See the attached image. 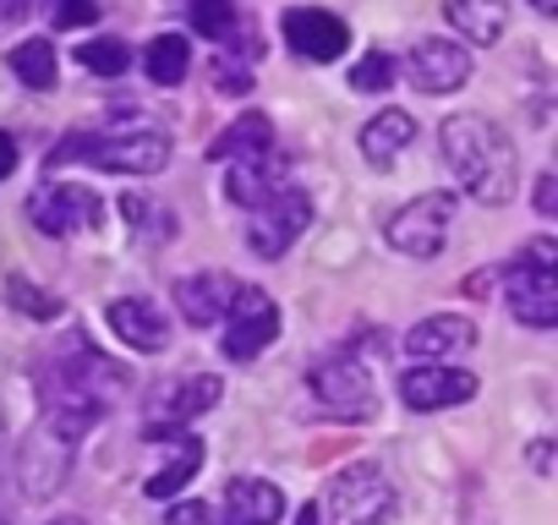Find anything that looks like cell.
Returning a JSON list of instances; mask_svg holds the SVG:
<instances>
[{
  "instance_id": "cell-1",
  "label": "cell",
  "mask_w": 558,
  "mask_h": 525,
  "mask_svg": "<svg viewBox=\"0 0 558 525\" xmlns=\"http://www.w3.org/2000/svg\"><path fill=\"white\" fill-rule=\"evenodd\" d=\"M438 137H444L449 170L476 203L498 208L514 197V143L504 137V126H493L487 115H449Z\"/></svg>"
},
{
  "instance_id": "cell-2",
  "label": "cell",
  "mask_w": 558,
  "mask_h": 525,
  "mask_svg": "<svg viewBox=\"0 0 558 525\" xmlns=\"http://www.w3.org/2000/svg\"><path fill=\"white\" fill-rule=\"evenodd\" d=\"M94 164V170H110V175H154L165 170L170 159V137L154 132V126H137V132H88V137H66L50 148V170L61 164Z\"/></svg>"
},
{
  "instance_id": "cell-3",
  "label": "cell",
  "mask_w": 558,
  "mask_h": 525,
  "mask_svg": "<svg viewBox=\"0 0 558 525\" xmlns=\"http://www.w3.org/2000/svg\"><path fill=\"white\" fill-rule=\"evenodd\" d=\"M504 302L531 329H553L558 323V246L547 235L520 252V262L509 269V285H504Z\"/></svg>"
},
{
  "instance_id": "cell-4",
  "label": "cell",
  "mask_w": 558,
  "mask_h": 525,
  "mask_svg": "<svg viewBox=\"0 0 558 525\" xmlns=\"http://www.w3.org/2000/svg\"><path fill=\"white\" fill-rule=\"evenodd\" d=\"M324 509H329L335 525H384L395 514V487H389V476L378 465L356 460V465H345V471L329 476Z\"/></svg>"
},
{
  "instance_id": "cell-5",
  "label": "cell",
  "mask_w": 558,
  "mask_h": 525,
  "mask_svg": "<svg viewBox=\"0 0 558 525\" xmlns=\"http://www.w3.org/2000/svg\"><path fill=\"white\" fill-rule=\"evenodd\" d=\"M449 224H454V197L449 192H427V197H411L405 208H395L384 235L405 257H438L444 241H449Z\"/></svg>"
},
{
  "instance_id": "cell-6",
  "label": "cell",
  "mask_w": 558,
  "mask_h": 525,
  "mask_svg": "<svg viewBox=\"0 0 558 525\" xmlns=\"http://www.w3.org/2000/svg\"><path fill=\"white\" fill-rule=\"evenodd\" d=\"M307 224H313V203H307V192L279 186V192H268V197L252 208L246 246H252L257 257H279V252H291V241H296Z\"/></svg>"
},
{
  "instance_id": "cell-7",
  "label": "cell",
  "mask_w": 558,
  "mask_h": 525,
  "mask_svg": "<svg viewBox=\"0 0 558 525\" xmlns=\"http://www.w3.org/2000/svg\"><path fill=\"white\" fill-rule=\"evenodd\" d=\"M307 389H313V400H318L329 416H340V422H367V416H373V378H367V367H362L356 356H329V362H318V367L307 373Z\"/></svg>"
},
{
  "instance_id": "cell-8",
  "label": "cell",
  "mask_w": 558,
  "mask_h": 525,
  "mask_svg": "<svg viewBox=\"0 0 558 525\" xmlns=\"http://www.w3.org/2000/svg\"><path fill=\"white\" fill-rule=\"evenodd\" d=\"M274 340H279V307H274V296L268 291H252V285H235V302L225 313V356L230 362H252Z\"/></svg>"
},
{
  "instance_id": "cell-9",
  "label": "cell",
  "mask_w": 558,
  "mask_h": 525,
  "mask_svg": "<svg viewBox=\"0 0 558 525\" xmlns=\"http://www.w3.org/2000/svg\"><path fill=\"white\" fill-rule=\"evenodd\" d=\"M400 400L411 411H454V405L476 400V373L449 367V362H416L400 378Z\"/></svg>"
},
{
  "instance_id": "cell-10",
  "label": "cell",
  "mask_w": 558,
  "mask_h": 525,
  "mask_svg": "<svg viewBox=\"0 0 558 525\" xmlns=\"http://www.w3.org/2000/svg\"><path fill=\"white\" fill-rule=\"evenodd\" d=\"M94 213H99V197H94L88 186L45 181V186L28 197V219H34L45 235H72V230H83Z\"/></svg>"
},
{
  "instance_id": "cell-11",
  "label": "cell",
  "mask_w": 558,
  "mask_h": 525,
  "mask_svg": "<svg viewBox=\"0 0 558 525\" xmlns=\"http://www.w3.org/2000/svg\"><path fill=\"white\" fill-rule=\"evenodd\" d=\"M219 394H225V383L214 378V373H192V378H181V383H170V389H159L154 394V405H148V432H175L181 422H192V416H203V411H214L219 405Z\"/></svg>"
},
{
  "instance_id": "cell-12",
  "label": "cell",
  "mask_w": 558,
  "mask_h": 525,
  "mask_svg": "<svg viewBox=\"0 0 558 525\" xmlns=\"http://www.w3.org/2000/svg\"><path fill=\"white\" fill-rule=\"evenodd\" d=\"M286 45L296 56H307V61H340V50L351 45V28L335 12L296 7V12H286Z\"/></svg>"
},
{
  "instance_id": "cell-13",
  "label": "cell",
  "mask_w": 558,
  "mask_h": 525,
  "mask_svg": "<svg viewBox=\"0 0 558 525\" xmlns=\"http://www.w3.org/2000/svg\"><path fill=\"white\" fill-rule=\"evenodd\" d=\"M405 72H411V83H416L422 94H454V88L471 77V50H460V45H449V39H422V45L411 50Z\"/></svg>"
},
{
  "instance_id": "cell-14",
  "label": "cell",
  "mask_w": 558,
  "mask_h": 525,
  "mask_svg": "<svg viewBox=\"0 0 558 525\" xmlns=\"http://www.w3.org/2000/svg\"><path fill=\"white\" fill-rule=\"evenodd\" d=\"M208 159L214 164H263L274 159V121L268 115H235L214 143H208Z\"/></svg>"
},
{
  "instance_id": "cell-15",
  "label": "cell",
  "mask_w": 558,
  "mask_h": 525,
  "mask_svg": "<svg viewBox=\"0 0 558 525\" xmlns=\"http://www.w3.org/2000/svg\"><path fill=\"white\" fill-rule=\"evenodd\" d=\"M405 351H411L416 362L465 356V351H476V323L460 318V313H438V318H427V323H416V329L405 334Z\"/></svg>"
},
{
  "instance_id": "cell-16",
  "label": "cell",
  "mask_w": 558,
  "mask_h": 525,
  "mask_svg": "<svg viewBox=\"0 0 558 525\" xmlns=\"http://www.w3.org/2000/svg\"><path fill=\"white\" fill-rule=\"evenodd\" d=\"M230 302H235V280H225V274H186V280H175V313L192 329L225 323Z\"/></svg>"
},
{
  "instance_id": "cell-17",
  "label": "cell",
  "mask_w": 558,
  "mask_h": 525,
  "mask_svg": "<svg viewBox=\"0 0 558 525\" xmlns=\"http://www.w3.org/2000/svg\"><path fill=\"white\" fill-rule=\"evenodd\" d=\"M110 329L132 351H165L170 345V323H165V313L148 296H116L110 302Z\"/></svg>"
},
{
  "instance_id": "cell-18",
  "label": "cell",
  "mask_w": 558,
  "mask_h": 525,
  "mask_svg": "<svg viewBox=\"0 0 558 525\" xmlns=\"http://www.w3.org/2000/svg\"><path fill=\"white\" fill-rule=\"evenodd\" d=\"M279 514H286V492L274 481L235 476L225 487V525H279Z\"/></svg>"
},
{
  "instance_id": "cell-19",
  "label": "cell",
  "mask_w": 558,
  "mask_h": 525,
  "mask_svg": "<svg viewBox=\"0 0 558 525\" xmlns=\"http://www.w3.org/2000/svg\"><path fill=\"white\" fill-rule=\"evenodd\" d=\"M411 137H416V121H411L405 110H384V115H373V121L362 126V154H367L373 164H395V159L411 148Z\"/></svg>"
},
{
  "instance_id": "cell-20",
  "label": "cell",
  "mask_w": 558,
  "mask_h": 525,
  "mask_svg": "<svg viewBox=\"0 0 558 525\" xmlns=\"http://www.w3.org/2000/svg\"><path fill=\"white\" fill-rule=\"evenodd\" d=\"M444 17H449L471 45H493V39L504 34V23H509L504 0H444Z\"/></svg>"
},
{
  "instance_id": "cell-21",
  "label": "cell",
  "mask_w": 558,
  "mask_h": 525,
  "mask_svg": "<svg viewBox=\"0 0 558 525\" xmlns=\"http://www.w3.org/2000/svg\"><path fill=\"white\" fill-rule=\"evenodd\" d=\"M197 465H203V443L192 438V432H181V438H170V460L148 476V498H175L192 476H197Z\"/></svg>"
},
{
  "instance_id": "cell-22",
  "label": "cell",
  "mask_w": 558,
  "mask_h": 525,
  "mask_svg": "<svg viewBox=\"0 0 558 525\" xmlns=\"http://www.w3.org/2000/svg\"><path fill=\"white\" fill-rule=\"evenodd\" d=\"M143 66H148V77L165 88V83H181V77H186V66H192V50H186V39H181V34H159V39L148 45Z\"/></svg>"
},
{
  "instance_id": "cell-23",
  "label": "cell",
  "mask_w": 558,
  "mask_h": 525,
  "mask_svg": "<svg viewBox=\"0 0 558 525\" xmlns=\"http://www.w3.org/2000/svg\"><path fill=\"white\" fill-rule=\"evenodd\" d=\"M12 72H17V83H28V88H50V83H56V50H50L45 39H23V45L12 50Z\"/></svg>"
},
{
  "instance_id": "cell-24",
  "label": "cell",
  "mask_w": 558,
  "mask_h": 525,
  "mask_svg": "<svg viewBox=\"0 0 558 525\" xmlns=\"http://www.w3.org/2000/svg\"><path fill=\"white\" fill-rule=\"evenodd\" d=\"M77 61H83L88 72H99V77H121V72L132 66V50H126L121 39H94V45L77 50Z\"/></svg>"
},
{
  "instance_id": "cell-25",
  "label": "cell",
  "mask_w": 558,
  "mask_h": 525,
  "mask_svg": "<svg viewBox=\"0 0 558 525\" xmlns=\"http://www.w3.org/2000/svg\"><path fill=\"white\" fill-rule=\"evenodd\" d=\"M7 302H12V307H17L23 318H39V323L61 313V302H56L50 291H39V285H28V280H7Z\"/></svg>"
},
{
  "instance_id": "cell-26",
  "label": "cell",
  "mask_w": 558,
  "mask_h": 525,
  "mask_svg": "<svg viewBox=\"0 0 558 525\" xmlns=\"http://www.w3.org/2000/svg\"><path fill=\"white\" fill-rule=\"evenodd\" d=\"M395 83V61L384 56V50H373V56H362L356 66H351V88L356 94H384Z\"/></svg>"
},
{
  "instance_id": "cell-27",
  "label": "cell",
  "mask_w": 558,
  "mask_h": 525,
  "mask_svg": "<svg viewBox=\"0 0 558 525\" xmlns=\"http://www.w3.org/2000/svg\"><path fill=\"white\" fill-rule=\"evenodd\" d=\"M192 28L208 39H225L235 28V7L230 0H192Z\"/></svg>"
},
{
  "instance_id": "cell-28",
  "label": "cell",
  "mask_w": 558,
  "mask_h": 525,
  "mask_svg": "<svg viewBox=\"0 0 558 525\" xmlns=\"http://www.w3.org/2000/svg\"><path fill=\"white\" fill-rule=\"evenodd\" d=\"M94 23H99L94 0H61L56 7V28H94Z\"/></svg>"
},
{
  "instance_id": "cell-29",
  "label": "cell",
  "mask_w": 558,
  "mask_h": 525,
  "mask_svg": "<svg viewBox=\"0 0 558 525\" xmlns=\"http://www.w3.org/2000/svg\"><path fill=\"white\" fill-rule=\"evenodd\" d=\"M165 525H214V514H208V503H170Z\"/></svg>"
},
{
  "instance_id": "cell-30",
  "label": "cell",
  "mask_w": 558,
  "mask_h": 525,
  "mask_svg": "<svg viewBox=\"0 0 558 525\" xmlns=\"http://www.w3.org/2000/svg\"><path fill=\"white\" fill-rule=\"evenodd\" d=\"M12 170H17V143H12L7 132H0V181H7Z\"/></svg>"
},
{
  "instance_id": "cell-31",
  "label": "cell",
  "mask_w": 558,
  "mask_h": 525,
  "mask_svg": "<svg viewBox=\"0 0 558 525\" xmlns=\"http://www.w3.org/2000/svg\"><path fill=\"white\" fill-rule=\"evenodd\" d=\"M536 208H542V213H553V208H558V197H553V175H542V181H536Z\"/></svg>"
},
{
  "instance_id": "cell-32",
  "label": "cell",
  "mask_w": 558,
  "mask_h": 525,
  "mask_svg": "<svg viewBox=\"0 0 558 525\" xmlns=\"http://www.w3.org/2000/svg\"><path fill=\"white\" fill-rule=\"evenodd\" d=\"M296 525H318V503H307V509L296 514Z\"/></svg>"
},
{
  "instance_id": "cell-33",
  "label": "cell",
  "mask_w": 558,
  "mask_h": 525,
  "mask_svg": "<svg viewBox=\"0 0 558 525\" xmlns=\"http://www.w3.org/2000/svg\"><path fill=\"white\" fill-rule=\"evenodd\" d=\"M531 7H536L542 17H553V12H558V0H531Z\"/></svg>"
},
{
  "instance_id": "cell-34",
  "label": "cell",
  "mask_w": 558,
  "mask_h": 525,
  "mask_svg": "<svg viewBox=\"0 0 558 525\" xmlns=\"http://www.w3.org/2000/svg\"><path fill=\"white\" fill-rule=\"evenodd\" d=\"M50 525H83V520H77V514H61V520H50Z\"/></svg>"
},
{
  "instance_id": "cell-35",
  "label": "cell",
  "mask_w": 558,
  "mask_h": 525,
  "mask_svg": "<svg viewBox=\"0 0 558 525\" xmlns=\"http://www.w3.org/2000/svg\"><path fill=\"white\" fill-rule=\"evenodd\" d=\"M0 525H7V520H0Z\"/></svg>"
}]
</instances>
